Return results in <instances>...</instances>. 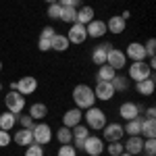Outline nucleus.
Wrapping results in <instances>:
<instances>
[{"label": "nucleus", "instance_id": "f257e3e1", "mask_svg": "<svg viewBox=\"0 0 156 156\" xmlns=\"http://www.w3.org/2000/svg\"><path fill=\"white\" fill-rule=\"evenodd\" d=\"M73 102H75V108L79 110H87V108L96 106V96H94V90L85 83H77L73 87Z\"/></svg>", "mask_w": 156, "mask_h": 156}, {"label": "nucleus", "instance_id": "f03ea898", "mask_svg": "<svg viewBox=\"0 0 156 156\" xmlns=\"http://www.w3.org/2000/svg\"><path fill=\"white\" fill-rule=\"evenodd\" d=\"M83 121H85V125H87L90 131L92 129L94 131H102V127L106 125V112L98 106H92L83 112Z\"/></svg>", "mask_w": 156, "mask_h": 156}, {"label": "nucleus", "instance_id": "7ed1b4c3", "mask_svg": "<svg viewBox=\"0 0 156 156\" xmlns=\"http://www.w3.org/2000/svg\"><path fill=\"white\" fill-rule=\"evenodd\" d=\"M31 135H34V142L40 146H48L52 142V137H54L52 127H50L48 123H44V121H37L36 125L31 127Z\"/></svg>", "mask_w": 156, "mask_h": 156}, {"label": "nucleus", "instance_id": "20e7f679", "mask_svg": "<svg viewBox=\"0 0 156 156\" xmlns=\"http://www.w3.org/2000/svg\"><path fill=\"white\" fill-rule=\"evenodd\" d=\"M4 106L12 115H21L25 108V96H21L17 90H9V94L4 96Z\"/></svg>", "mask_w": 156, "mask_h": 156}, {"label": "nucleus", "instance_id": "39448f33", "mask_svg": "<svg viewBox=\"0 0 156 156\" xmlns=\"http://www.w3.org/2000/svg\"><path fill=\"white\" fill-rule=\"evenodd\" d=\"M150 77H154V75H152V69L148 67L146 60H137V62L129 65V79H133L135 83L144 81V79H150Z\"/></svg>", "mask_w": 156, "mask_h": 156}, {"label": "nucleus", "instance_id": "423d86ee", "mask_svg": "<svg viewBox=\"0 0 156 156\" xmlns=\"http://www.w3.org/2000/svg\"><path fill=\"white\" fill-rule=\"evenodd\" d=\"M104 146H106V142L102 140V137H98V135H87V140L83 142V150L87 156H100L102 152H104Z\"/></svg>", "mask_w": 156, "mask_h": 156}, {"label": "nucleus", "instance_id": "0eeeda50", "mask_svg": "<svg viewBox=\"0 0 156 156\" xmlns=\"http://www.w3.org/2000/svg\"><path fill=\"white\" fill-rule=\"evenodd\" d=\"M125 137V131H123V125L121 123H106L102 127V140L104 142H121Z\"/></svg>", "mask_w": 156, "mask_h": 156}, {"label": "nucleus", "instance_id": "6e6552de", "mask_svg": "<svg viewBox=\"0 0 156 156\" xmlns=\"http://www.w3.org/2000/svg\"><path fill=\"white\" fill-rule=\"evenodd\" d=\"M15 90H17L21 96H31L37 90V79L34 75H25V77H21V79L15 81Z\"/></svg>", "mask_w": 156, "mask_h": 156}, {"label": "nucleus", "instance_id": "1a4fd4ad", "mask_svg": "<svg viewBox=\"0 0 156 156\" xmlns=\"http://www.w3.org/2000/svg\"><path fill=\"white\" fill-rule=\"evenodd\" d=\"M106 65L108 67H112L115 71H121V69H125L127 67V56H125V52L119 48H110L106 54Z\"/></svg>", "mask_w": 156, "mask_h": 156}, {"label": "nucleus", "instance_id": "9d476101", "mask_svg": "<svg viewBox=\"0 0 156 156\" xmlns=\"http://www.w3.org/2000/svg\"><path fill=\"white\" fill-rule=\"evenodd\" d=\"M67 40H69V44H75V46L83 44L85 40H87L85 25H81V23H71L69 31H67Z\"/></svg>", "mask_w": 156, "mask_h": 156}, {"label": "nucleus", "instance_id": "9b49d317", "mask_svg": "<svg viewBox=\"0 0 156 156\" xmlns=\"http://www.w3.org/2000/svg\"><path fill=\"white\" fill-rule=\"evenodd\" d=\"M94 90V96L96 100H102V102H108V100H112L115 98V87L110 85V81H96V85L92 87Z\"/></svg>", "mask_w": 156, "mask_h": 156}, {"label": "nucleus", "instance_id": "f8f14e48", "mask_svg": "<svg viewBox=\"0 0 156 156\" xmlns=\"http://www.w3.org/2000/svg\"><path fill=\"white\" fill-rule=\"evenodd\" d=\"M144 112V108L140 106V104H135V102H123L119 106V117L123 121H131L135 117H140Z\"/></svg>", "mask_w": 156, "mask_h": 156}, {"label": "nucleus", "instance_id": "ddd939ff", "mask_svg": "<svg viewBox=\"0 0 156 156\" xmlns=\"http://www.w3.org/2000/svg\"><path fill=\"white\" fill-rule=\"evenodd\" d=\"M125 152H129L131 156L142 154V148H144V137L142 135H127V142H123Z\"/></svg>", "mask_w": 156, "mask_h": 156}, {"label": "nucleus", "instance_id": "4468645a", "mask_svg": "<svg viewBox=\"0 0 156 156\" xmlns=\"http://www.w3.org/2000/svg\"><path fill=\"white\" fill-rule=\"evenodd\" d=\"M125 56L133 62H137V60H146V48L142 42H131V44H127V52H125Z\"/></svg>", "mask_w": 156, "mask_h": 156}, {"label": "nucleus", "instance_id": "2eb2a0df", "mask_svg": "<svg viewBox=\"0 0 156 156\" xmlns=\"http://www.w3.org/2000/svg\"><path fill=\"white\" fill-rule=\"evenodd\" d=\"M85 31H87V37H94V40L104 37L108 34V31H106V23H104V21H100V19L90 21V23L85 25Z\"/></svg>", "mask_w": 156, "mask_h": 156}, {"label": "nucleus", "instance_id": "dca6fc26", "mask_svg": "<svg viewBox=\"0 0 156 156\" xmlns=\"http://www.w3.org/2000/svg\"><path fill=\"white\" fill-rule=\"evenodd\" d=\"M81 121H83V110H79V108H69L62 115V125L69 127V129H73L75 125H79Z\"/></svg>", "mask_w": 156, "mask_h": 156}, {"label": "nucleus", "instance_id": "f3484780", "mask_svg": "<svg viewBox=\"0 0 156 156\" xmlns=\"http://www.w3.org/2000/svg\"><path fill=\"white\" fill-rule=\"evenodd\" d=\"M71 133H73V142L71 144L77 146V150H81V148H83V142L87 140V135H90L92 131L87 129V125H81V123H79V125H75V127L71 129Z\"/></svg>", "mask_w": 156, "mask_h": 156}, {"label": "nucleus", "instance_id": "a211bd4d", "mask_svg": "<svg viewBox=\"0 0 156 156\" xmlns=\"http://www.w3.org/2000/svg\"><path fill=\"white\" fill-rule=\"evenodd\" d=\"M110 46H112V44L102 42V44H98L96 48L92 50V62H94L96 67H100V65H106V54H108V50H110Z\"/></svg>", "mask_w": 156, "mask_h": 156}, {"label": "nucleus", "instance_id": "6ab92c4d", "mask_svg": "<svg viewBox=\"0 0 156 156\" xmlns=\"http://www.w3.org/2000/svg\"><path fill=\"white\" fill-rule=\"evenodd\" d=\"M106 23V31H110V34H115V36H121L123 31H125V25H127V21L125 19H121V15H112L108 21H104Z\"/></svg>", "mask_w": 156, "mask_h": 156}, {"label": "nucleus", "instance_id": "aec40b11", "mask_svg": "<svg viewBox=\"0 0 156 156\" xmlns=\"http://www.w3.org/2000/svg\"><path fill=\"white\" fill-rule=\"evenodd\" d=\"M142 123H144V117H142V115L135 117V119H131V121H125L123 131L127 133V135H142Z\"/></svg>", "mask_w": 156, "mask_h": 156}, {"label": "nucleus", "instance_id": "412c9836", "mask_svg": "<svg viewBox=\"0 0 156 156\" xmlns=\"http://www.w3.org/2000/svg\"><path fill=\"white\" fill-rule=\"evenodd\" d=\"M156 90V81L154 77H150V79H144V81H137L135 83V92L140 94V96H152Z\"/></svg>", "mask_w": 156, "mask_h": 156}, {"label": "nucleus", "instance_id": "4be33fe9", "mask_svg": "<svg viewBox=\"0 0 156 156\" xmlns=\"http://www.w3.org/2000/svg\"><path fill=\"white\" fill-rule=\"evenodd\" d=\"M27 115L34 121H44L46 115H48V106H46L44 102H34V104L29 106V112H27Z\"/></svg>", "mask_w": 156, "mask_h": 156}, {"label": "nucleus", "instance_id": "5701e85b", "mask_svg": "<svg viewBox=\"0 0 156 156\" xmlns=\"http://www.w3.org/2000/svg\"><path fill=\"white\" fill-rule=\"evenodd\" d=\"M12 142L17 146H29V144H34V135H31V129H19V131L12 135Z\"/></svg>", "mask_w": 156, "mask_h": 156}, {"label": "nucleus", "instance_id": "b1692460", "mask_svg": "<svg viewBox=\"0 0 156 156\" xmlns=\"http://www.w3.org/2000/svg\"><path fill=\"white\" fill-rule=\"evenodd\" d=\"M50 46H52V50H54V52H67L71 44H69L67 36H62V34H58V31H56V36L50 40Z\"/></svg>", "mask_w": 156, "mask_h": 156}, {"label": "nucleus", "instance_id": "393cba45", "mask_svg": "<svg viewBox=\"0 0 156 156\" xmlns=\"http://www.w3.org/2000/svg\"><path fill=\"white\" fill-rule=\"evenodd\" d=\"M90 21H94V9H92L90 4H85V6H79V9H77V21H75V23L87 25Z\"/></svg>", "mask_w": 156, "mask_h": 156}, {"label": "nucleus", "instance_id": "a878e982", "mask_svg": "<svg viewBox=\"0 0 156 156\" xmlns=\"http://www.w3.org/2000/svg\"><path fill=\"white\" fill-rule=\"evenodd\" d=\"M17 125V115H12V112H2L0 115V129H4V131H9Z\"/></svg>", "mask_w": 156, "mask_h": 156}, {"label": "nucleus", "instance_id": "bb28decb", "mask_svg": "<svg viewBox=\"0 0 156 156\" xmlns=\"http://www.w3.org/2000/svg\"><path fill=\"white\" fill-rule=\"evenodd\" d=\"M115 75H117V71H115L112 67H108V65H100V67H98V73H96V79H98V81H110Z\"/></svg>", "mask_w": 156, "mask_h": 156}, {"label": "nucleus", "instance_id": "cd10ccee", "mask_svg": "<svg viewBox=\"0 0 156 156\" xmlns=\"http://www.w3.org/2000/svg\"><path fill=\"white\" fill-rule=\"evenodd\" d=\"M110 85L115 87V92H127V87H129V79H127L125 75H115V77L110 79Z\"/></svg>", "mask_w": 156, "mask_h": 156}, {"label": "nucleus", "instance_id": "c85d7f7f", "mask_svg": "<svg viewBox=\"0 0 156 156\" xmlns=\"http://www.w3.org/2000/svg\"><path fill=\"white\" fill-rule=\"evenodd\" d=\"M142 137H156V123L154 119H144L142 123Z\"/></svg>", "mask_w": 156, "mask_h": 156}, {"label": "nucleus", "instance_id": "c756f323", "mask_svg": "<svg viewBox=\"0 0 156 156\" xmlns=\"http://www.w3.org/2000/svg\"><path fill=\"white\" fill-rule=\"evenodd\" d=\"M60 21H65V23H75L77 21V9H73V6H62V15H60Z\"/></svg>", "mask_w": 156, "mask_h": 156}, {"label": "nucleus", "instance_id": "7c9ffc66", "mask_svg": "<svg viewBox=\"0 0 156 156\" xmlns=\"http://www.w3.org/2000/svg\"><path fill=\"white\" fill-rule=\"evenodd\" d=\"M56 140H58V144H71L73 142V133L69 127H60V129H56Z\"/></svg>", "mask_w": 156, "mask_h": 156}, {"label": "nucleus", "instance_id": "2f4dec72", "mask_svg": "<svg viewBox=\"0 0 156 156\" xmlns=\"http://www.w3.org/2000/svg\"><path fill=\"white\" fill-rule=\"evenodd\" d=\"M104 150L108 152V156H119V154L125 152L123 142H108V146H104Z\"/></svg>", "mask_w": 156, "mask_h": 156}, {"label": "nucleus", "instance_id": "473e14b6", "mask_svg": "<svg viewBox=\"0 0 156 156\" xmlns=\"http://www.w3.org/2000/svg\"><path fill=\"white\" fill-rule=\"evenodd\" d=\"M25 156H44V146L36 144V142L25 146Z\"/></svg>", "mask_w": 156, "mask_h": 156}, {"label": "nucleus", "instance_id": "72a5a7b5", "mask_svg": "<svg viewBox=\"0 0 156 156\" xmlns=\"http://www.w3.org/2000/svg\"><path fill=\"white\" fill-rule=\"evenodd\" d=\"M48 15L52 21H56V19H60V15H62V6H60L58 2H54V4H48Z\"/></svg>", "mask_w": 156, "mask_h": 156}, {"label": "nucleus", "instance_id": "f704fd0d", "mask_svg": "<svg viewBox=\"0 0 156 156\" xmlns=\"http://www.w3.org/2000/svg\"><path fill=\"white\" fill-rule=\"evenodd\" d=\"M142 152H146L148 156H154L156 154V140H154V137H146V140H144V148H142Z\"/></svg>", "mask_w": 156, "mask_h": 156}, {"label": "nucleus", "instance_id": "c9c22d12", "mask_svg": "<svg viewBox=\"0 0 156 156\" xmlns=\"http://www.w3.org/2000/svg\"><path fill=\"white\" fill-rule=\"evenodd\" d=\"M17 123H19L23 129H31V127L36 125V121L31 119L29 115H23V112H21V115H17Z\"/></svg>", "mask_w": 156, "mask_h": 156}, {"label": "nucleus", "instance_id": "e433bc0d", "mask_svg": "<svg viewBox=\"0 0 156 156\" xmlns=\"http://www.w3.org/2000/svg\"><path fill=\"white\" fill-rule=\"evenodd\" d=\"M56 156H77V148L71 144H60Z\"/></svg>", "mask_w": 156, "mask_h": 156}, {"label": "nucleus", "instance_id": "4c0bfd02", "mask_svg": "<svg viewBox=\"0 0 156 156\" xmlns=\"http://www.w3.org/2000/svg\"><path fill=\"white\" fill-rule=\"evenodd\" d=\"M144 48H146V56H148V58H154V54H156V40H154V37H150V40L144 44Z\"/></svg>", "mask_w": 156, "mask_h": 156}, {"label": "nucleus", "instance_id": "58836bf2", "mask_svg": "<svg viewBox=\"0 0 156 156\" xmlns=\"http://www.w3.org/2000/svg\"><path fill=\"white\" fill-rule=\"evenodd\" d=\"M11 133L4 131V129H0V148H6V146H11Z\"/></svg>", "mask_w": 156, "mask_h": 156}, {"label": "nucleus", "instance_id": "ea45409f", "mask_svg": "<svg viewBox=\"0 0 156 156\" xmlns=\"http://www.w3.org/2000/svg\"><path fill=\"white\" fill-rule=\"evenodd\" d=\"M54 36H56V29H54L52 25H46V27L42 29V34H40V37H46V40H52Z\"/></svg>", "mask_w": 156, "mask_h": 156}, {"label": "nucleus", "instance_id": "a19ab883", "mask_svg": "<svg viewBox=\"0 0 156 156\" xmlns=\"http://www.w3.org/2000/svg\"><path fill=\"white\" fill-rule=\"evenodd\" d=\"M37 48L42 50V52H50V50H52V46H50V40H46V37H40V40H37Z\"/></svg>", "mask_w": 156, "mask_h": 156}, {"label": "nucleus", "instance_id": "79ce46f5", "mask_svg": "<svg viewBox=\"0 0 156 156\" xmlns=\"http://www.w3.org/2000/svg\"><path fill=\"white\" fill-rule=\"evenodd\" d=\"M79 2H81V0H58L60 6H73V9H77Z\"/></svg>", "mask_w": 156, "mask_h": 156}, {"label": "nucleus", "instance_id": "37998d69", "mask_svg": "<svg viewBox=\"0 0 156 156\" xmlns=\"http://www.w3.org/2000/svg\"><path fill=\"white\" fill-rule=\"evenodd\" d=\"M154 117H156V108L154 106H148V108H146V117H144V119H154Z\"/></svg>", "mask_w": 156, "mask_h": 156}, {"label": "nucleus", "instance_id": "c03bdc74", "mask_svg": "<svg viewBox=\"0 0 156 156\" xmlns=\"http://www.w3.org/2000/svg\"><path fill=\"white\" fill-rule=\"evenodd\" d=\"M129 17H131V12H129V11H123V12H121V19H125V21H127Z\"/></svg>", "mask_w": 156, "mask_h": 156}, {"label": "nucleus", "instance_id": "a18cd8bd", "mask_svg": "<svg viewBox=\"0 0 156 156\" xmlns=\"http://www.w3.org/2000/svg\"><path fill=\"white\" fill-rule=\"evenodd\" d=\"M46 4H54V2H58V0H44Z\"/></svg>", "mask_w": 156, "mask_h": 156}, {"label": "nucleus", "instance_id": "49530a36", "mask_svg": "<svg viewBox=\"0 0 156 156\" xmlns=\"http://www.w3.org/2000/svg\"><path fill=\"white\" fill-rule=\"evenodd\" d=\"M119 156H131V154H129V152H123V154H119Z\"/></svg>", "mask_w": 156, "mask_h": 156}, {"label": "nucleus", "instance_id": "de8ad7c7", "mask_svg": "<svg viewBox=\"0 0 156 156\" xmlns=\"http://www.w3.org/2000/svg\"><path fill=\"white\" fill-rule=\"evenodd\" d=\"M0 71H2V60H0Z\"/></svg>", "mask_w": 156, "mask_h": 156}, {"label": "nucleus", "instance_id": "09e8293b", "mask_svg": "<svg viewBox=\"0 0 156 156\" xmlns=\"http://www.w3.org/2000/svg\"><path fill=\"white\" fill-rule=\"evenodd\" d=\"M0 90H2V83H0Z\"/></svg>", "mask_w": 156, "mask_h": 156}]
</instances>
